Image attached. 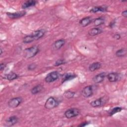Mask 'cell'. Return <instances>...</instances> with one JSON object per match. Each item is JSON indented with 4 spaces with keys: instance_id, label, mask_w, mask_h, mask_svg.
<instances>
[{
    "instance_id": "obj_5",
    "label": "cell",
    "mask_w": 127,
    "mask_h": 127,
    "mask_svg": "<svg viewBox=\"0 0 127 127\" xmlns=\"http://www.w3.org/2000/svg\"><path fill=\"white\" fill-rule=\"evenodd\" d=\"M107 98L105 96L101 97L100 98L97 99L90 103V105L92 107L95 108V107H100L103 106L107 101Z\"/></svg>"
},
{
    "instance_id": "obj_23",
    "label": "cell",
    "mask_w": 127,
    "mask_h": 127,
    "mask_svg": "<svg viewBox=\"0 0 127 127\" xmlns=\"http://www.w3.org/2000/svg\"><path fill=\"white\" fill-rule=\"evenodd\" d=\"M116 56L118 57H123L126 56L127 55V50L125 48L121 49L116 51Z\"/></svg>"
},
{
    "instance_id": "obj_7",
    "label": "cell",
    "mask_w": 127,
    "mask_h": 127,
    "mask_svg": "<svg viewBox=\"0 0 127 127\" xmlns=\"http://www.w3.org/2000/svg\"><path fill=\"white\" fill-rule=\"evenodd\" d=\"M93 88L91 85L85 86L81 91L82 95L85 98H88L93 95Z\"/></svg>"
},
{
    "instance_id": "obj_6",
    "label": "cell",
    "mask_w": 127,
    "mask_h": 127,
    "mask_svg": "<svg viewBox=\"0 0 127 127\" xmlns=\"http://www.w3.org/2000/svg\"><path fill=\"white\" fill-rule=\"evenodd\" d=\"M22 102V98L21 97H15L10 99L8 103V106L10 108H14L17 107Z\"/></svg>"
},
{
    "instance_id": "obj_11",
    "label": "cell",
    "mask_w": 127,
    "mask_h": 127,
    "mask_svg": "<svg viewBox=\"0 0 127 127\" xmlns=\"http://www.w3.org/2000/svg\"><path fill=\"white\" fill-rule=\"evenodd\" d=\"M107 78L111 82H114L118 81L120 78L119 74L117 72H111L107 75Z\"/></svg>"
},
{
    "instance_id": "obj_16",
    "label": "cell",
    "mask_w": 127,
    "mask_h": 127,
    "mask_svg": "<svg viewBox=\"0 0 127 127\" xmlns=\"http://www.w3.org/2000/svg\"><path fill=\"white\" fill-rule=\"evenodd\" d=\"M65 44V40L64 39H59L57 40L53 44L55 49L59 50L61 49Z\"/></svg>"
},
{
    "instance_id": "obj_29",
    "label": "cell",
    "mask_w": 127,
    "mask_h": 127,
    "mask_svg": "<svg viewBox=\"0 0 127 127\" xmlns=\"http://www.w3.org/2000/svg\"><path fill=\"white\" fill-rule=\"evenodd\" d=\"M6 65L4 63H1L0 64V71H2L5 67Z\"/></svg>"
},
{
    "instance_id": "obj_20",
    "label": "cell",
    "mask_w": 127,
    "mask_h": 127,
    "mask_svg": "<svg viewBox=\"0 0 127 127\" xmlns=\"http://www.w3.org/2000/svg\"><path fill=\"white\" fill-rule=\"evenodd\" d=\"M106 8L104 6H95L92 8L90 10V12L92 13H96L98 11L105 12L106 11Z\"/></svg>"
},
{
    "instance_id": "obj_1",
    "label": "cell",
    "mask_w": 127,
    "mask_h": 127,
    "mask_svg": "<svg viewBox=\"0 0 127 127\" xmlns=\"http://www.w3.org/2000/svg\"><path fill=\"white\" fill-rule=\"evenodd\" d=\"M39 49L37 46H33L24 50L23 56L27 59L33 58L39 52Z\"/></svg>"
},
{
    "instance_id": "obj_12",
    "label": "cell",
    "mask_w": 127,
    "mask_h": 127,
    "mask_svg": "<svg viewBox=\"0 0 127 127\" xmlns=\"http://www.w3.org/2000/svg\"><path fill=\"white\" fill-rule=\"evenodd\" d=\"M106 76V73L105 72H102L97 74L93 78V81L95 83H99L103 81Z\"/></svg>"
},
{
    "instance_id": "obj_31",
    "label": "cell",
    "mask_w": 127,
    "mask_h": 127,
    "mask_svg": "<svg viewBox=\"0 0 127 127\" xmlns=\"http://www.w3.org/2000/svg\"><path fill=\"white\" fill-rule=\"evenodd\" d=\"M114 38L116 39V40H119L121 38V36L120 34H116L114 36Z\"/></svg>"
},
{
    "instance_id": "obj_13",
    "label": "cell",
    "mask_w": 127,
    "mask_h": 127,
    "mask_svg": "<svg viewBox=\"0 0 127 127\" xmlns=\"http://www.w3.org/2000/svg\"><path fill=\"white\" fill-rule=\"evenodd\" d=\"M37 1L34 0H27L23 2L21 5V7L23 9H26L29 8L31 6H33L36 5Z\"/></svg>"
},
{
    "instance_id": "obj_9",
    "label": "cell",
    "mask_w": 127,
    "mask_h": 127,
    "mask_svg": "<svg viewBox=\"0 0 127 127\" xmlns=\"http://www.w3.org/2000/svg\"><path fill=\"white\" fill-rule=\"evenodd\" d=\"M18 121V118L15 116H12L9 117L5 121V126L7 127L12 126L16 124Z\"/></svg>"
},
{
    "instance_id": "obj_15",
    "label": "cell",
    "mask_w": 127,
    "mask_h": 127,
    "mask_svg": "<svg viewBox=\"0 0 127 127\" xmlns=\"http://www.w3.org/2000/svg\"><path fill=\"white\" fill-rule=\"evenodd\" d=\"M102 32V30L101 28L98 27H95L90 29L88 32V34L90 36H94L98 35Z\"/></svg>"
},
{
    "instance_id": "obj_25",
    "label": "cell",
    "mask_w": 127,
    "mask_h": 127,
    "mask_svg": "<svg viewBox=\"0 0 127 127\" xmlns=\"http://www.w3.org/2000/svg\"><path fill=\"white\" fill-rule=\"evenodd\" d=\"M122 108L121 107H115L114 108H113L109 113V114L110 116H112L113 115H114L115 114L118 113V112H120L122 110Z\"/></svg>"
},
{
    "instance_id": "obj_32",
    "label": "cell",
    "mask_w": 127,
    "mask_h": 127,
    "mask_svg": "<svg viewBox=\"0 0 127 127\" xmlns=\"http://www.w3.org/2000/svg\"><path fill=\"white\" fill-rule=\"evenodd\" d=\"M88 122H84V123H82L81 124L79 125L78 126L79 127H85L88 125Z\"/></svg>"
},
{
    "instance_id": "obj_3",
    "label": "cell",
    "mask_w": 127,
    "mask_h": 127,
    "mask_svg": "<svg viewBox=\"0 0 127 127\" xmlns=\"http://www.w3.org/2000/svg\"><path fill=\"white\" fill-rule=\"evenodd\" d=\"M80 113L79 109L76 108H72L67 109L64 113L65 117L67 119H70L77 116Z\"/></svg>"
},
{
    "instance_id": "obj_26",
    "label": "cell",
    "mask_w": 127,
    "mask_h": 127,
    "mask_svg": "<svg viewBox=\"0 0 127 127\" xmlns=\"http://www.w3.org/2000/svg\"><path fill=\"white\" fill-rule=\"evenodd\" d=\"M75 92L71 91H66L64 92V96L67 98V99H70L71 98H73L74 96Z\"/></svg>"
},
{
    "instance_id": "obj_2",
    "label": "cell",
    "mask_w": 127,
    "mask_h": 127,
    "mask_svg": "<svg viewBox=\"0 0 127 127\" xmlns=\"http://www.w3.org/2000/svg\"><path fill=\"white\" fill-rule=\"evenodd\" d=\"M59 103L58 101L53 97H50L47 99L45 104V107L48 109H52L57 107Z\"/></svg>"
},
{
    "instance_id": "obj_10",
    "label": "cell",
    "mask_w": 127,
    "mask_h": 127,
    "mask_svg": "<svg viewBox=\"0 0 127 127\" xmlns=\"http://www.w3.org/2000/svg\"><path fill=\"white\" fill-rule=\"evenodd\" d=\"M45 33V30L44 29H40L33 32L31 34L34 40H37L43 37Z\"/></svg>"
},
{
    "instance_id": "obj_30",
    "label": "cell",
    "mask_w": 127,
    "mask_h": 127,
    "mask_svg": "<svg viewBox=\"0 0 127 127\" xmlns=\"http://www.w3.org/2000/svg\"><path fill=\"white\" fill-rule=\"evenodd\" d=\"M122 15L125 17H127V10H124L122 12Z\"/></svg>"
},
{
    "instance_id": "obj_18",
    "label": "cell",
    "mask_w": 127,
    "mask_h": 127,
    "mask_svg": "<svg viewBox=\"0 0 127 127\" xmlns=\"http://www.w3.org/2000/svg\"><path fill=\"white\" fill-rule=\"evenodd\" d=\"M4 78L8 80H12L16 79L18 77V75L14 72H10L9 73L6 74L4 75Z\"/></svg>"
},
{
    "instance_id": "obj_17",
    "label": "cell",
    "mask_w": 127,
    "mask_h": 127,
    "mask_svg": "<svg viewBox=\"0 0 127 127\" xmlns=\"http://www.w3.org/2000/svg\"><path fill=\"white\" fill-rule=\"evenodd\" d=\"M101 67V64L99 62H95L92 64H91L89 66V70L91 71H94L95 70H96L98 69H99Z\"/></svg>"
},
{
    "instance_id": "obj_24",
    "label": "cell",
    "mask_w": 127,
    "mask_h": 127,
    "mask_svg": "<svg viewBox=\"0 0 127 127\" xmlns=\"http://www.w3.org/2000/svg\"><path fill=\"white\" fill-rule=\"evenodd\" d=\"M34 41H35V40L31 34L26 36L23 39V42L24 43H29L32 42Z\"/></svg>"
},
{
    "instance_id": "obj_19",
    "label": "cell",
    "mask_w": 127,
    "mask_h": 127,
    "mask_svg": "<svg viewBox=\"0 0 127 127\" xmlns=\"http://www.w3.org/2000/svg\"><path fill=\"white\" fill-rule=\"evenodd\" d=\"M43 88V87L41 84L37 85L34 87H33L31 90V92L32 94H36L39 92H40Z\"/></svg>"
},
{
    "instance_id": "obj_21",
    "label": "cell",
    "mask_w": 127,
    "mask_h": 127,
    "mask_svg": "<svg viewBox=\"0 0 127 127\" xmlns=\"http://www.w3.org/2000/svg\"><path fill=\"white\" fill-rule=\"evenodd\" d=\"M75 77H76V75H75L74 74H72V73H66V74H64L63 76V78L62 79V83L65 81L72 79L74 78Z\"/></svg>"
},
{
    "instance_id": "obj_28",
    "label": "cell",
    "mask_w": 127,
    "mask_h": 127,
    "mask_svg": "<svg viewBox=\"0 0 127 127\" xmlns=\"http://www.w3.org/2000/svg\"><path fill=\"white\" fill-rule=\"evenodd\" d=\"M36 66H37V65L35 64H31L28 65V69L29 70H33L34 69H35L36 68Z\"/></svg>"
},
{
    "instance_id": "obj_14",
    "label": "cell",
    "mask_w": 127,
    "mask_h": 127,
    "mask_svg": "<svg viewBox=\"0 0 127 127\" xmlns=\"http://www.w3.org/2000/svg\"><path fill=\"white\" fill-rule=\"evenodd\" d=\"M91 22H92V18L90 16H87L81 19L79 23L81 26L85 27L88 25Z\"/></svg>"
},
{
    "instance_id": "obj_8",
    "label": "cell",
    "mask_w": 127,
    "mask_h": 127,
    "mask_svg": "<svg viewBox=\"0 0 127 127\" xmlns=\"http://www.w3.org/2000/svg\"><path fill=\"white\" fill-rule=\"evenodd\" d=\"M25 14H26V11L24 10L17 11L14 13H10V12L6 13V15H7V16L11 19L18 18L24 16Z\"/></svg>"
},
{
    "instance_id": "obj_33",
    "label": "cell",
    "mask_w": 127,
    "mask_h": 127,
    "mask_svg": "<svg viewBox=\"0 0 127 127\" xmlns=\"http://www.w3.org/2000/svg\"><path fill=\"white\" fill-rule=\"evenodd\" d=\"M2 49H1V48H0V55L2 54Z\"/></svg>"
},
{
    "instance_id": "obj_4",
    "label": "cell",
    "mask_w": 127,
    "mask_h": 127,
    "mask_svg": "<svg viewBox=\"0 0 127 127\" xmlns=\"http://www.w3.org/2000/svg\"><path fill=\"white\" fill-rule=\"evenodd\" d=\"M60 76V73L57 71H54L48 73L45 78V80L47 83H51L57 80Z\"/></svg>"
},
{
    "instance_id": "obj_22",
    "label": "cell",
    "mask_w": 127,
    "mask_h": 127,
    "mask_svg": "<svg viewBox=\"0 0 127 127\" xmlns=\"http://www.w3.org/2000/svg\"><path fill=\"white\" fill-rule=\"evenodd\" d=\"M105 22V20L103 17H98L95 19L93 21V24L95 26H98L102 24H103Z\"/></svg>"
},
{
    "instance_id": "obj_27",
    "label": "cell",
    "mask_w": 127,
    "mask_h": 127,
    "mask_svg": "<svg viewBox=\"0 0 127 127\" xmlns=\"http://www.w3.org/2000/svg\"><path fill=\"white\" fill-rule=\"evenodd\" d=\"M66 63V62L64 60H63V59H59V60H58L54 64V65L55 66H59V65H60L61 64H64L65 63Z\"/></svg>"
}]
</instances>
